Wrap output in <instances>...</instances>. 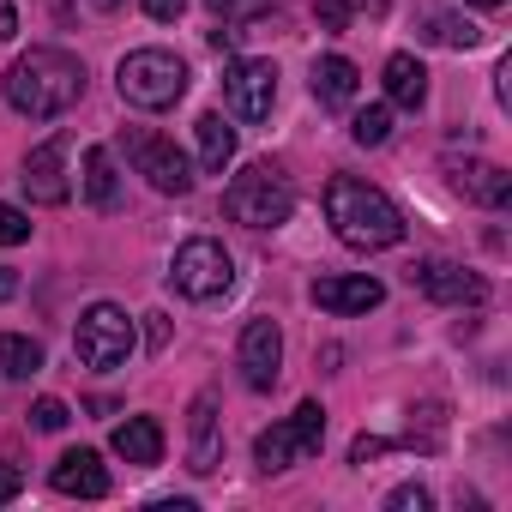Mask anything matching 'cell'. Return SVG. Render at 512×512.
Instances as JSON below:
<instances>
[{
    "instance_id": "cell-37",
    "label": "cell",
    "mask_w": 512,
    "mask_h": 512,
    "mask_svg": "<svg viewBox=\"0 0 512 512\" xmlns=\"http://www.w3.org/2000/svg\"><path fill=\"white\" fill-rule=\"evenodd\" d=\"M464 7H506V0H464Z\"/></svg>"
},
{
    "instance_id": "cell-35",
    "label": "cell",
    "mask_w": 512,
    "mask_h": 512,
    "mask_svg": "<svg viewBox=\"0 0 512 512\" xmlns=\"http://www.w3.org/2000/svg\"><path fill=\"white\" fill-rule=\"evenodd\" d=\"M494 79H500V85H494V91H500V103H512V61H500V73H494Z\"/></svg>"
},
{
    "instance_id": "cell-4",
    "label": "cell",
    "mask_w": 512,
    "mask_h": 512,
    "mask_svg": "<svg viewBox=\"0 0 512 512\" xmlns=\"http://www.w3.org/2000/svg\"><path fill=\"white\" fill-rule=\"evenodd\" d=\"M115 85H121V103L157 115V109H175L187 97V61L169 49H133L115 73Z\"/></svg>"
},
{
    "instance_id": "cell-7",
    "label": "cell",
    "mask_w": 512,
    "mask_h": 512,
    "mask_svg": "<svg viewBox=\"0 0 512 512\" xmlns=\"http://www.w3.org/2000/svg\"><path fill=\"white\" fill-rule=\"evenodd\" d=\"M133 344H139V332H133V314H127V308H115V302H91V308L79 314L73 350H79L85 368L109 374V368H121V362L133 356Z\"/></svg>"
},
{
    "instance_id": "cell-17",
    "label": "cell",
    "mask_w": 512,
    "mask_h": 512,
    "mask_svg": "<svg viewBox=\"0 0 512 512\" xmlns=\"http://www.w3.org/2000/svg\"><path fill=\"white\" fill-rule=\"evenodd\" d=\"M356 91H362L356 61H344V55L314 61V103H320V109H350V103H356Z\"/></svg>"
},
{
    "instance_id": "cell-30",
    "label": "cell",
    "mask_w": 512,
    "mask_h": 512,
    "mask_svg": "<svg viewBox=\"0 0 512 512\" xmlns=\"http://www.w3.org/2000/svg\"><path fill=\"white\" fill-rule=\"evenodd\" d=\"M386 506H392V512H428L434 500H428V488H416V482H410V488H392V494H386Z\"/></svg>"
},
{
    "instance_id": "cell-24",
    "label": "cell",
    "mask_w": 512,
    "mask_h": 512,
    "mask_svg": "<svg viewBox=\"0 0 512 512\" xmlns=\"http://www.w3.org/2000/svg\"><path fill=\"white\" fill-rule=\"evenodd\" d=\"M422 37H428V43H440V49H476V43H482V31H476L470 19H458V13H434Z\"/></svg>"
},
{
    "instance_id": "cell-36",
    "label": "cell",
    "mask_w": 512,
    "mask_h": 512,
    "mask_svg": "<svg viewBox=\"0 0 512 512\" xmlns=\"http://www.w3.org/2000/svg\"><path fill=\"white\" fill-rule=\"evenodd\" d=\"M13 296H19V272L0 266V302H13Z\"/></svg>"
},
{
    "instance_id": "cell-1",
    "label": "cell",
    "mask_w": 512,
    "mask_h": 512,
    "mask_svg": "<svg viewBox=\"0 0 512 512\" xmlns=\"http://www.w3.org/2000/svg\"><path fill=\"white\" fill-rule=\"evenodd\" d=\"M326 223L356 253H380V247H398L404 241V211L380 187H368L356 175H332L326 181Z\"/></svg>"
},
{
    "instance_id": "cell-29",
    "label": "cell",
    "mask_w": 512,
    "mask_h": 512,
    "mask_svg": "<svg viewBox=\"0 0 512 512\" xmlns=\"http://www.w3.org/2000/svg\"><path fill=\"white\" fill-rule=\"evenodd\" d=\"M350 13H356V7H350V0H320V7H314V19H320V31H332V37H338V31L350 25Z\"/></svg>"
},
{
    "instance_id": "cell-23",
    "label": "cell",
    "mask_w": 512,
    "mask_h": 512,
    "mask_svg": "<svg viewBox=\"0 0 512 512\" xmlns=\"http://www.w3.org/2000/svg\"><path fill=\"white\" fill-rule=\"evenodd\" d=\"M404 446H416V452H440V446H446V410H440V404L410 410V434H404Z\"/></svg>"
},
{
    "instance_id": "cell-22",
    "label": "cell",
    "mask_w": 512,
    "mask_h": 512,
    "mask_svg": "<svg viewBox=\"0 0 512 512\" xmlns=\"http://www.w3.org/2000/svg\"><path fill=\"white\" fill-rule=\"evenodd\" d=\"M0 374H7V380L43 374V344L25 338V332H0Z\"/></svg>"
},
{
    "instance_id": "cell-9",
    "label": "cell",
    "mask_w": 512,
    "mask_h": 512,
    "mask_svg": "<svg viewBox=\"0 0 512 512\" xmlns=\"http://www.w3.org/2000/svg\"><path fill=\"white\" fill-rule=\"evenodd\" d=\"M223 103H229L235 121H272L278 67H272V61H229V73H223Z\"/></svg>"
},
{
    "instance_id": "cell-16",
    "label": "cell",
    "mask_w": 512,
    "mask_h": 512,
    "mask_svg": "<svg viewBox=\"0 0 512 512\" xmlns=\"http://www.w3.org/2000/svg\"><path fill=\"white\" fill-rule=\"evenodd\" d=\"M223 464V440H217V392H199L193 398V416H187V470L211 476Z\"/></svg>"
},
{
    "instance_id": "cell-28",
    "label": "cell",
    "mask_w": 512,
    "mask_h": 512,
    "mask_svg": "<svg viewBox=\"0 0 512 512\" xmlns=\"http://www.w3.org/2000/svg\"><path fill=\"white\" fill-rule=\"evenodd\" d=\"M31 422H37L43 434H61V428L73 422V410H67L61 398H37V410H31Z\"/></svg>"
},
{
    "instance_id": "cell-26",
    "label": "cell",
    "mask_w": 512,
    "mask_h": 512,
    "mask_svg": "<svg viewBox=\"0 0 512 512\" xmlns=\"http://www.w3.org/2000/svg\"><path fill=\"white\" fill-rule=\"evenodd\" d=\"M205 7L217 13V25H247V19H260V13H272L278 0H205Z\"/></svg>"
},
{
    "instance_id": "cell-3",
    "label": "cell",
    "mask_w": 512,
    "mask_h": 512,
    "mask_svg": "<svg viewBox=\"0 0 512 512\" xmlns=\"http://www.w3.org/2000/svg\"><path fill=\"white\" fill-rule=\"evenodd\" d=\"M223 211L235 217V223H247V229H278V223H290V211H296V187H290V175L278 169V163H247L229 187H223Z\"/></svg>"
},
{
    "instance_id": "cell-6",
    "label": "cell",
    "mask_w": 512,
    "mask_h": 512,
    "mask_svg": "<svg viewBox=\"0 0 512 512\" xmlns=\"http://www.w3.org/2000/svg\"><path fill=\"white\" fill-rule=\"evenodd\" d=\"M169 284L187 296V302H223L229 284H235V260L229 247L211 241V235H193L175 247V266H169Z\"/></svg>"
},
{
    "instance_id": "cell-5",
    "label": "cell",
    "mask_w": 512,
    "mask_h": 512,
    "mask_svg": "<svg viewBox=\"0 0 512 512\" xmlns=\"http://www.w3.org/2000/svg\"><path fill=\"white\" fill-rule=\"evenodd\" d=\"M320 446H326V410L308 398V404H296V416H284L278 428H266L260 440H253V464H260L266 476H278L290 464H308Z\"/></svg>"
},
{
    "instance_id": "cell-18",
    "label": "cell",
    "mask_w": 512,
    "mask_h": 512,
    "mask_svg": "<svg viewBox=\"0 0 512 512\" xmlns=\"http://www.w3.org/2000/svg\"><path fill=\"white\" fill-rule=\"evenodd\" d=\"M127 464H139V470H151L157 458H163V428L151 422V416H127V422H115V440H109Z\"/></svg>"
},
{
    "instance_id": "cell-34",
    "label": "cell",
    "mask_w": 512,
    "mask_h": 512,
    "mask_svg": "<svg viewBox=\"0 0 512 512\" xmlns=\"http://www.w3.org/2000/svg\"><path fill=\"white\" fill-rule=\"evenodd\" d=\"M19 37V7L13 0H0V43H13Z\"/></svg>"
},
{
    "instance_id": "cell-15",
    "label": "cell",
    "mask_w": 512,
    "mask_h": 512,
    "mask_svg": "<svg viewBox=\"0 0 512 512\" xmlns=\"http://www.w3.org/2000/svg\"><path fill=\"white\" fill-rule=\"evenodd\" d=\"M49 482H55V494H73V500H103L109 494V470H103V458L91 446L61 452L55 470H49Z\"/></svg>"
},
{
    "instance_id": "cell-31",
    "label": "cell",
    "mask_w": 512,
    "mask_h": 512,
    "mask_svg": "<svg viewBox=\"0 0 512 512\" xmlns=\"http://www.w3.org/2000/svg\"><path fill=\"white\" fill-rule=\"evenodd\" d=\"M386 446H392V440H380V434H362V440L350 446V464H374V458H380Z\"/></svg>"
},
{
    "instance_id": "cell-2",
    "label": "cell",
    "mask_w": 512,
    "mask_h": 512,
    "mask_svg": "<svg viewBox=\"0 0 512 512\" xmlns=\"http://www.w3.org/2000/svg\"><path fill=\"white\" fill-rule=\"evenodd\" d=\"M85 97V67L67 49H31L7 73V103L31 121H55Z\"/></svg>"
},
{
    "instance_id": "cell-21",
    "label": "cell",
    "mask_w": 512,
    "mask_h": 512,
    "mask_svg": "<svg viewBox=\"0 0 512 512\" xmlns=\"http://www.w3.org/2000/svg\"><path fill=\"white\" fill-rule=\"evenodd\" d=\"M193 139H199V163L211 169V175H223L229 163H235V127L211 109V115H199L193 121Z\"/></svg>"
},
{
    "instance_id": "cell-33",
    "label": "cell",
    "mask_w": 512,
    "mask_h": 512,
    "mask_svg": "<svg viewBox=\"0 0 512 512\" xmlns=\"http://www.w3.org/2000/svg\"><path fill=\"white\" fill-rule=\"evenodd\" d=\"M19 488H25V476H19L13 464H0V506H7V500H19Z\"/></svg>"
},
{
    "instance_id": "cell-12",
    "label": "cell",
    "mask_w": 512,
    "mask_h": 512,
    "mask_svg": "<svg viewBox=\"0 0 512 512\" xmlns=\"http://www.w3.org/2000/svg\"><path fill=\"white\" fill-rule=\"evenodd\" d=\"M410 284H416L422 296H434L440 308H482V302H488V284H482L476 272L452 266V260H422V266L410 272Z\"/></svg>"
},
{
    "instance_id": "cell-27",
    "label": "cell",
    "mask_w": 512,
    "mask_h": 512,
    "mask_svg": "<svg viewBox=\"0 0 512 512\" xmlns=\"http://www.w3.org/2000/svg\"><path fill=\"white\" fill-rule=\"evenodd\" d=\"M19 241H31V217L19 205H0V247H19Z\"/></svg>"
},
{
    "instance_id": "cell-20",
    "label": "cell",
    "mask_w": 512,
    "mask_h": 512,
    "mask_svg": "<svg viewBox=\"0 0 512 512\" xmlns=\"http://www.w3.org/2000/svg\"><path fill=\"white\" fill-rule=\"evenodd\" d=\"M79 181H85V199H91L97 211H115V205H121V175H115V151H109V145H91V151H85V175H79Z\"/></svg>"
},
{
    "instance_id": "cell-10",
    "label": "cell",
    "mask_w": 512,
    "mask_h": 512,
    "mask_svg": "<svg viewBox=\"0 0 512 512\" xmlns=\"http://www.w3.org/2000/svg\"><path fill=\"white\" fill-rule=\"evenodd\" d=\"M127 157L133 169L157 187V193H193V163L175 151V139H157V133H127Z\"/></svg>"
},
{
    "instance_id": "cell-14",
    "label": "cell",
    "mask_w": 512,
    "mask_h": 512,
    "mask_svg": "<svg viewBox=\"0 0 512 512\" xmlns=\"http://www.w3.org/2000/svg\"><path fill=\"white\" fill-rule=\"evenodd\" d=\"M452 187H458L470 205H482V211H506V205H512V175H506L500 163H482V157L452 163Z\"/></svg>"
},
{
    "instance_id": "cell-8",
    "label": "cell",
    "mask_w": 512,
    "mask_h": 512,
    "mask_svg": "<svg viewBox=\"0 0 512 512\" xmlns=\"http://www.w3.org/2000/svg\"><path fill=\"white\" fill-rule=\"evenodd\" d=\"M235 368H241L247 392H272L284 380V332H278V320H247L241 326Z\"/></svg>"
},
{
    "instance_id": "cell-13",
    "label": "cell",
    "mask_w": 512,
    "mask_h": 512,
    "mask_svg": "<svg viewBox=\"0 0 512 512\" xmlns=\"http://www.w3.org/2000/svg\"><path fill=\"white\" fill-rule=\"evenodd\" d=\"M314 302L326 314H374L386 302V284L368 278V272H350V278H314Z\"/></svg>"
},
{
    "instance_id": "cell-19",
    "label": "cell",
    "mask_w": 512,
    "mask_h": 512,
    "mask_svg": "<svg viewBox=\"0 0 512 512\" xmlns=\"http://www.w3.org/2000/svg\"><path fill=\"white\" fill-rule=\"evenodd\" d=\"M386 97H392V109H422L428 103V67L416 55H392L386 61Z\"/></svg>"
},
{
    "instance_id": "cell-32",
    "label": "cell",
    "mask_w": 512,
    "mask_h": 512,
    "mask_svg": "<svg viewBox=\"0 0 512 512\" xmlns=\"http://www.w3.org/2000/svg\"><path fill=\"white\" fill-rule=\"evenodd\" d=\"M145 13H151L157 25H175V19L187 13V0H145Z\"/></svg>"
},
{
    "instance_id": "cell-11",
    "label": "cell",
    "mask_w": 512,
    "mask_h": 512,
    "mask_svg": "<svg viewBox=\"0 0 512 512\" xmlns=\"http://www.w3.org/2000/svg\"><path fill=\"white\" fill-rule=\"evenodd\" d=\"M25 193H31V205H67L73 199V181H67V133H55V139H43L31 157H25Z\"/></svg>"
},
{
    "instance_id": "cell-25",
    "label": "cell",
    "mask_w": 512,
    "mask_h": 512,
    "mask_svg": "<svg viewBox=\"0 0 512 512\" xmlns=\"http://www.w3.org/2000/svg\"><path fill=\"white\" fill-rule=\"evenodd\" d=\"M350 139H356V145H386V139H392V109H386V103H374V109H356V121H350Z\"/></svg>"
}]
</instances>
